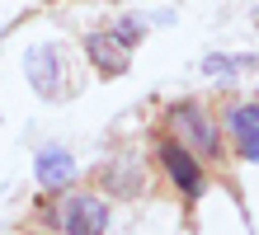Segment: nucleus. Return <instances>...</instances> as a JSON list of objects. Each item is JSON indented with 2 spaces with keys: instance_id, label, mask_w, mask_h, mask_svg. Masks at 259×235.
Instances as JSON below:
<instances>
[{
  "instance_id": "obj_1",
  "label": "nucleus",
  "mask_w": 259,
  "mask_h": 235,
  "mask_svg": "<svg viewBox=\"0 0 259 235\" xmlns=\"http://www.w3.org/2000/svg\"><path fill=\"white\" fill-rule=\"evenodd\" d=\"M170 122H175L179 141H189L198 155H217V151H222V146H217V127H212V118H207L198 104H175V108H170Z\"/></svg>"
},
{
  "instance_id": "obj_2",
  "label": "nucleus",
  "mask_w": 259,
  "mask_h": 235,
  "mask_svg": "<svg viewBox=\"0 0 259 235\" xmlns=\"http://www.w3.org/2000/svg\"><path fill=\"white\" fill-rule=\"evenodd\" d=\"M62 226H66V235H104V226H109L104 198H90V193L66 198L62 202Z\"/></svg>"
},
{
  "instance_id": "obj_3",
  "label": "nucleus",
  "mask_w": 259,
  "mask_h": 235,
  "mask_svg": "<svg viewBox=\"0 0 259 235\" xmlns=\"http://www.w3.org/2000/svg\"><path fill=\"white\" fill-rule=\"evenodd\" d=\"M160 165H165V174L175 179L179 193H189V198L203 193V183H207V179H203V165L189 155L184 141H165V146H160Z\"/></svg>"
},
{
  "instance_id": "obj_4",
  "label": "nucleus",
  "mask_w": 259,
  "mask_h": 235,
  "mask_svg": "<svg viewBox=\"0 0 259 235\" xmlns=\"http://www.w3.org/2000/svg\"><path fill=\"white\" fill-rule=\"evenodd\" d=\"M28 80H33V89L38 94H62V52H57V47H33V52H28Z\"/></svg>"
},
{
  "instance_id": "obj_5",
  "label": "nucleus",
  "mask_w": 259,
  "mask_h": 235,
  "mask_svg": "<svg viewBox=\"0 0 259 235\" xmlns=\"http://www.w3.org/2000/svg\"><path fill=\"white\" fill-rule=\"evenodd\" d=\"M38 183L42 188H52V193H62V188L75 179V155L66 151V146H42L38 151Z\"/></svg>"
},
{
  "instance_id": "obj_6",
  "label": "nucleus",
  "mask_w": 259,
  "mask_h": 235,
  "mask_svg": "<svg viewBox=\"0 0 259 235\" xmlns=\"http://www.w3.org/2000/svg\"><path fill=\"white\" fill-rule=\"evenodd\" d=\"M85 52H90V61H95V71H104V75H123L127 71V47L118 42L113 33H90L85 38Z\"/></svg>"
},
{
  "instance_id": "obj_7",
  "label": "nucleus",
  "mask_w": 259,
  "mask_h": 235,
  "mask_svg": "<svg viewBox=\"0 0 259 235\" xmlns=\"http://www.w3.org/2000/svg\"><path fill=\"white\" fill-rule=\"evenodd\" d=\"M203 71L207 75H236V71H259V57H222V52H212L203 61Z\"/></svg>"
},
{
  "instance_id": "obj_8",
  "label": "nucleus",
  "mask_w": 259,
  "mask_h": 235,
  "mask_svg": "<svg viewBox=\"0 0 259 235\" xmlns=\"http://www.w3.org/2000/svg\"><path fill=\"white\" fill-rule=\"evenodd\" d=\"M226 127H231L236 136H240V132H250V127H259V108H250V104L231 108V113H226Z\"/></svg>"
},
{
  "instance_id": "obj_9",
  "label": "nucleus",
  "mask_w": 259,
  "mask_h": 235,
  "mask_svg": "<svg viewBox=\"0 0 259 235\" xmlns=\"http://www.w3.org/2000/svg\"><path fill=\"white\" fill-rule=\"evenodd\" d=\"M113 38H118V42H123V47H137V42H142V38H146V24H142V19H137V14H127V19H123V24H118V28H113Z\"/></svg>"
},
{
  "instance_id": "obj_10",
  "label": "nucleus",
  "mask_w": 259,
  "mask_h": 235,
  "mask_svg": "<svg viewBox=\"0 0 259 235\" xmlns=\"http://www.w3.org/2000/svg\"><path fill=\"white\" fill-rule=\"evenodd\" d=\"M236 141H240V155H245V160H259V127H250V132H240Z\"/></svg>"
},
{
  "instance_id": "obj_11",
  "label": "nucleus",
  "mask_w": 259,
  "mask_h": 235,
  "mask_svg": "<svg viewBox=\"0 0 259 235\" xmlns=\"http://www.w3.org/2000/svg\"><path fill=\"white\" fill-rule=\"evenodd\" d=\"M254 108H259V104H254Z\"/></svg>"
}]
</instances>
